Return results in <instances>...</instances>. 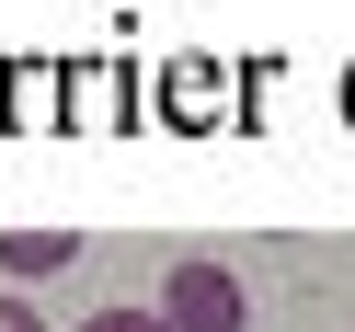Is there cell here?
<instances>
[{
    "mask_svg": "<svg viewBox=\"0 0 355 332\" xmlns=\"http://www.w3.org/2000/svg\"><path fill=\"white\" fill-rule=\"evenodd\" d=\"M69 263H80L69 229H0V275H24V286H35V275H69Z\"/></svg>",
    "mask_w": 355,
    "mask_h": 332,
    "instance_id": "7a4b0ae2",
    "label": "cell"
},
{
    "mask_svg": "<svg viewBox=\"0 0 355 332\" xmlns=\"http://www.w3.org/2000/svg\"><path fill=\"white\" fill-rule=\"evenodd\" d=\"M161 321H172V332H252V298H241L230 263L195 252V263H172V275H161Z\"/></svg>",
    "mask_w": 355,
    "mask_h": 332,
    "instance_id": "6da1fadb",
    "label": "cell"
},
{
    "mask_svg": "<svg viewBox=\"0 0 355 332\" xmlns=\"http://www.w3.org/2000/svg\"><path fill=\"white\" fill-rule=\"evenodd\" d=\"M0 332H46V321H35V309H24V298H0Z\"/></svg>",
    "mask_w": 355,
    "mask_h": 332,
    "instance_id": "277c9868",
    "label": "cell"
},
{
    "mask_svg": "<svg viewBox=\"0 0 355 332\" xmlns=\"http://www.w3.org/2000/svg\"><path fill=\"white\" fill-rule=\"evenodd\" d=\"M80 332H172V321H161V309H92Z\"/></svg>",
    "mask_w": 355,
    "mask_h": 332,
    "instance_id": "3957f363",
    "label": "cell"
}]
</instances>
